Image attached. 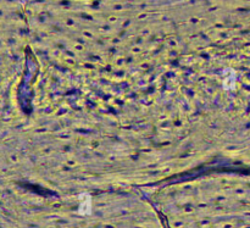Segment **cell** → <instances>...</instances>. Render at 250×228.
<instances>
[{"label": "cell", "instance_id": "cell-1", "mask_svg": "<svg viewBox=\"0 0 250 228\" xmlns=\"http://www.w3.org/2000/svg\"><path fill=\"white\" fill-rule=\"evenodd\" d=\"M93 209V202L92 197L87 193H83L78 197V214L81 216H88L92 214Z\"/></svg>", "mask_w": 250, "mask_h": 228}]
</instances>
